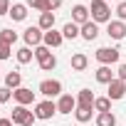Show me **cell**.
<instances>
[{
    "mask_svg": "<svg viewBox=\"0 0 126 126\" xmlns=\"http://www.w3.org/2000/svg\"><path fill=\"white\" fill-rule=\"evenodd\" d=\"M37 121V116H35V111H30L27 106H15L13 109V124H17V126H32Z\"/></svg>",
    "mask_w": 126,
    "mask_h": 126,
    "instance_id": "2",
    "label": "cell"
},
{
    "mask_svg": "<svg viewBox=\"0 0 126 126\" xmlns=\"http://www.w3.org/2000/svg\"><path fill=\"white\" fill-rule=\"evenodd\" d=\"M40 92H42L47 99L62 96V82H57V79H45V82H40Z\"/></svg>",
    "mask_w": 126,
    "mask_h": 126,
    "instance_id": "4",
    "label": "cell"
},
{
    "mask_svg": "<svg viewBox=\"0 0 126 126\" xmlns=\"http://www.w3.org/2000/svg\"><path fill=\"white\" fill-rule=\"evenodd\" d=\"M27 8L40 10V15H42V13H49V10H47V0H27Z\"/></svg>",
    "mask_w": 126,
    "mask_h": 126,
    "instance_id": "27",
    "label": "cell"
},
{
    "mask_svg": "<svg viewBox=\"0 0 126 126\" xmlns=\"http://www.w3.org/2000/svg\"><path fill=\"white\" fill-rule=\"evenodd\" d=\"M119 79L126 82V64H119Z\"/></svg>",
    "mask_w": 126,
    "mask_h": 126,
    "instance_id": "34",
    "label": "cell"
},
{
    "mask_svg": "<svg viewBox=\"0 0 126 126\" xmlns=\"http://www.w3.org/2000/svg\"><path fill=\"white\" fill-rule=\"evenodd\" d=\"M62 35H64V40H77L79 37V25L77 22H67L62 27Z\"/></svg>",
    "mask_w": 126,
    "mask_h": 126,
    "instance_id": "22",
    "label": "cell"
},
{
    "mask_svg": "<svg viewBox=\"0 0 126 126\" xmlns=\"http://www.w3.org/2000/svg\"><path fill=\"white\" fill-rule=\"evenodd\" d=\"M74 109H77V96H72V94H62L59 96V101H57L59 114H72Z\"/></svg>",
    "mask_w": 126,
    "mask_h": 126,
    "instance_id": "7",
    "label": "cell"
},
{
    "mask_svg": "<svg viewBox=\"0 0 126 126\" xmlns=\"http://www.w3.org/2000/svg\"><path fill=\"white\" fill-rule=\"evenodd\" d=\"M96 126H116V116L111 111H101L96 114Z\"/></svg>",
    "mask_w": 126,
    "mask_h": 126,
    "instance_id": "20",
    "label": "cell"
},
{
    "mask_svg": "<svg viewBox=\"0 0 126 126\" xmlns=\"http://www.w3.org/2000/svg\"><path fill=\"white\" fill-rule=\"evenodd\" d=\"M10 96H13V92H10L8 87H0V104H5V101H10Z\"/></svg>",
    "mask_w": 126,
    "mask_h": 126,
    "instance_id": "29",
    "label": "cell"
},
{
    "mask_svg": "<svg viewBox=\"0 0 126 126\" xmlns=\"http://www.w3.org/2000/svg\"><path fill=\"white\" fill-rule=\"evenodd\" d=\"M13 96H15V101H17L20 106H27V104H32V101H35V92H32V89H27V87L15 89V92H13Z\"/></svg>",
    "mask_w": 126,
    "mask_h": 126,
    "instance_id": "11",
    "label": "cell"
},
{
    "mask_svg": "<svg viewBox=\"0 0 126 126\" xmlns=\"http://www.w3.org/2000/svg\"><path fill=\"white\" fill-rule=\"evenodd\" d=\"M62 42H64V35H62V32H57V30H47L45 32V37H42V45L45 47H59Z\"/></svg>",
    "mask_w": 126,
    "mask_h": 126,
    "instance_id": "12",
    "label": "cell"
},
{
    "mask_svg": "<svg viewBox=\"0 0 126 126\" xmlns=\"http://www.w3.org/2000/svg\"><path fill=\"white\" fill-rule=\"evenodd\" d=\"M13 54V45H5V42H0V59H8Z\"/></svg>",
    "mask_w": 126,
    "mask_h": 126,
    "instance_id": "28",
    "label": "cell"
},
{
    "mask_svg": "<svg viewBox=\"0 0 126 126\" xmlns=\"http://www.w3.org/2000/svg\"><path fill=\"white\" fill-rule=\"evenodd\" d=\"M37 62H40V69H42V72H52V69L57 67V57H54L52 52H49L47 57H42V59H37Z\"/></svg>",
    "mask_w": 126,
    "mask_h": 126,
    "instance_id": "21",
    "label": "cell"
},
{
    "mask_svg": "<svg viewBox=\"0 0 126 126\" xmlns=\"http://www.w3.org/2000/svg\"><path fill=\"white\" fill-rule=\"evenodd\" d=\"M116 77H114V72H111V67H106V64H101L99 69H96V82L99 84H111Z\"/></svg>",
    "mask_w": 126,
    "mask_h": 126,
    "instance_id": "15",
    "label": "cell"
},
{
    "mask_svg": "<svg viewBox=\"0 0 126 126\" xmlns=\"http://www.w3.org/2000/svg\"><path fill=\"white\" fill-rule=\"evenodd\" d=\"M106 35H109L111 40H124V37H126V25H124L121 20H111V22L106 25Z\"/></svg>",
    "mask_w": 126,
    "mask_h": 126,
    "instance_id": "10",
    "label": "cell"
},
{
    "mask_svg": "<svg viewBox=\"0 0 126 126\" xmlns=\"http://www.w3.org/2000/svg\"><path fill=\"white\" fill-rule=\"evenodd\" d=\"M87 67H89V59H87V54H82V52L72 54V69H74V72H84Z\"/></svg>",
    "mask_w": 126,
    "mask_h": 126,
    "instance_id": "16",
    "label": "cell"
},
{
    "mask_svg": "<svg viewBox=\"0 0 126 126\" xmlns=\"http://www.w3.org/2000/svg\"><path fill=\"white\" fill-rule=\"evenodd\" d=\"M10 0H0V15H10Z\"/></svg>",
    "mask_w": 126,
    "mask_h": 126,
    "instance_id": "31",
    "label": "cell"
},
{
    "mask_svg": "<svg viewBox=\"0 0 126 126\" xmlns=\"http://www.w3.org/2000/svg\"><path fill=\"white\" fill-rule=\"evenodd\" d=\"M47 54H49V47H45V45L35 47V57H37V59H42V57H47Z\"/></svg>",
    "mask_w": 126,
    "mask_h": 126,
    "instance_id": "30",
    "label": "cell"
},
{
    "mask_svg": "<svg viewBox=\"0 0 126 126\" xmlns=\"http://www.w3.org/2000/svg\"><path fill=\"white\" fill-rule=\"evenodd\" d=\"M92 111H94V109H87V106H77V109H74V116H77V121H79V124H87V121L92 119Z\"/></svg>",
    "mask_w": 126,
    "mask_h": 126,
    "instance_id": "23",
    "label": "cell"
},
{
    "mask_svg": "<svg viewBox=\"0 0 126 126\" xmlns=\"http://www.w3.org/2000/svg\"><path fill=\"white\" fill-rule=\"evenodd\" d=\"M42 32H47V30H54V13H42L40 15V25H37Z\"/></svg>",
    "mask_w": 126,
    "mask_h": 126,
    "instance_id": "18",
    "label": "cell"
},
{
    "mask_svg": "<svg viewBox=\"0 0 126 126\" xmlns=\"http://www.w3.org/2000/svg\"><path fill=\"white\" fill-rule=\"evenodd\" d=\"M94 101H96V96H94V92H92V89H82V92L77 94V106L94 109Z\"/></svg>",
    "mask_w": 126,
    "mask_h": 126,
    "instance_id": "14",
    "label": "cell"
},
{
    "mask_svg": "<svg viewBox=\"0 0 126 126\" xmlns=\"http://www.w3.org/2000/svg\"><path fill=\"white\" fill-rule=\"evenodd\" d=\"M116 15H119L121 22L126 20V3H119V5H116Z\"/></svg>",
    "mask_w": 126,
    "mask_h": 126,
    "instance_id": "32",
    "label": "cell"
},
{
    "mask_svg": "<svg viewBox=\"0 0 126 126\" xmlns=\"http://www.w3.org/2000/svg\"><path fill=\"white\" fill-rule=\"evenodd\" d=\"M54 114H57V104H54V101H49V99H47V101H40V104L35 106V116H37V119H42V121L52 119Z\"/></svg>",
    "mask_w": 126,
    "mask_h": 126,
    "instance_id": "5",
    "label": "cell"
},
{
    "mask_svg": "<svg viewBox=\"0 0 126 126\" xmlns=\"http://www.w3.org/2000/svg\"><path fill=\"white\" fill-rule=\"evenodd\" d=\"M59 5H62V0H47V10H49V13H54Z\"/></svg>",
    "mask_w": 126,
    "mask_h": 126,
    "instance_id": "33",
    "label": "cell"
},
{
    "mask_svg": "<svg viewBox=\"0 0 126 126\" xmlns=\"http://www.w3.org/2000/svg\"><path fill=\"white\" fill-rule=\"evenodd\" d=\"M94 109H96L99 114H101V111H111V99H109V96H96Z\"/></svg>",
    "mask_w": 126,
    "mask_h": 126,
    "instance_id": "25",
    "label": "cell"
},
{
    "mask_svg": "<svg viewBox=\"0 0 126 126\" xmlns=\"http://www.w3.org/2000/svg\"><path fill=\"white\" fill-rule=\"evenodd\" d=\"M42 37H45V32H42L40 27H27L25 35H22L25 47H40V45H42Z\"/></svg>",
    "mask_w": 126,
    "mask_h": 126,
    "instance_id": "6",
    "label": "cell"
},
{
    "mask_svg": "<svg viewBox=\"0 0 126 126\" xmlns=\"http://www.w3.org/2000/svg\"><path fill=\"white\" fill-rule=\"evenodd\" d=\"M79 37H84L87 42H94V40L99 37V25H96L94 20H89V22H84V25L79 27Z\"/></svg>",
    "mask_w": 126,
    "mask_h": 126,
    "instance_id": "8",
    "label": "cell"
},
{
    "mask_svg": "<svg viewBox=\"0 0 126 126\" xmlns=\"http://www.w3.org/2000/svg\"><path fill=\"white\" fill-rule=\"evenodd\" d=\"M119 54H121V52H119L116 47H99V49H96V59L101 62V64H106V67L114 64V62H119Z\"/></svg>",
    "mask_w": 126,
    "mask_h": 126,
    "instance_id": "3",
    "label": "cell"
},
{
    "mask_svg": "<svg viewBox=\"0 0 126 126\" xmlns=\"http://www.w3.org/2000/svg\"><path fill=\"white\" fill-rule=\"evenodd\" d=\"M124 94H126V82H121V79H114V82L109 84V92H106V96H109L111 101H119V99H124Z\"/></svg>",
    "mask_w": 126,
    "mask_h": 126,
    "instance_id": "9",
    "label": "cell"
},
{
    "mask_svg": "<svg viewBox=\"0 0 126 126\" xmlns=\"http://www.w3.org/2000/svg\"><path fill=\"white\" fill-rule=\"evenodd\" d=\"M72 22H77L79 27L84 22H89V8L87 5H74L72 8Z\"/></svg>",
    "mask_w": 126,
    "mask_h": 126,
    "instance_id": "13",
    "label": "cell"
},
{
    "mask_svg": "<svg viewBox=\"0 0 126 126\" xmlns=\"http://www.w3.org/2000/svg\"><path fill=\"white\" fill-rule=\"evenodd\" d=\"M32 54H35V52H32L30 47H20V49H17V62H20V64H27V62H32Z\"/></svg>",
    "mask_w": 126,
    "mask_h": 126,
    "instance_id": "26",
    "label": "cell"
},
{
    "mask_svg": "<svg viewBox=\"0 0 126 126\" xmlns=\"http://www.w3.org/2000/svg\"><path fill=\"white\" fill-rule=\"evenodd\" d=\"M89 13H92V20H94L96 25H99V22H111V10H109V5H106V0H92Z\"/></svg>",
    "mask_w": 126,
    "mask_h": 126,
    "instance_id": "1",
    "label": "cell"
},
{
    "mask_svg": "<svg viewBox=\"0 0 126 126\" xmlns=\"http://www.w3.org/2000/svg\"><path fill=\"white\" fill-rule=\"evenodd\" d=\"M0 42H5V45H15L17 42V32L15 30H0Z\"/></svg>",
    "mask_w": 126,
    "mask_h": 126,
    "instance_id": "24",
    "label": "cell"
},
{
    "mask_svg": "<svg viewBox=\"0 0 126 126\" xmlns=\"http://www.w3.org/2000/svg\"><path fill=\"white\" fill-rule=\"evenodd\" d=\"M20 84H22V74H20V72H8V74H5V87H8V89L15 92V89H20Z\"/></svg>",
    "mask_w": 126,
    "mask_h": 126,
    "instance_id": "17",
    "label": "cell"
},
{
    "mask_svg": "<svg viewBox=\"0 0 126 126\" xmlns=\"http://www.w3.org/2000/svg\"><path fill=\"white\" fill-rule=\"evenodd\" d=\"M10 15H13V20L22 22V20L27 17V5H22V3H15V5L10 8Z\"/></svg>",
    "mask_w": 126,
    "mask_h": 126,
    "instance_id": "19",
    "label": "cell"
},
{
    "mask_svg": "<svg viewBox=\"0 0 126 126\" xmlns=\"http://www.w3.org/2000/svg\"><path fill=\"white\" fill-rule=\"evenodd\" d=\"M0 126H13V119H0Z\"/></svg>",
    "mask_w": 126,
    "mask_h": 126,
    "instance_id": "35",
    "label": "cell"
}]
</instances>
